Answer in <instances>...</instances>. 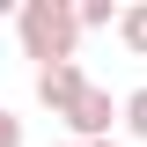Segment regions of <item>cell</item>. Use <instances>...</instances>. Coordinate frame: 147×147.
<instances>
[{"label":"cell","instance_id":"1","mask_svg":"<svg viewBox=\"0 0 147 147\" xmlns=\"http://www.w3.org/2000/svg\"><path fill=\"white\" fill-rule=\"evenodd\" d=\"M15 37H22V59L37 66H66L81 30H74V0H15Z\"/></svg>","mask_w":147,"mask_h":147},{"label":"cell","instance_id":"2","mask_svg":"<svg viewBox=\"0 0 147 147\" xmlns=\"http://www.w3.org/2000/svg\"><path fill=\"white\" fill-rule=\"evenodd\" d=\"M110 125H118V96L88 81V88L66 103V132H74V147H88V140H110Z\"/></svg>","mask_w":147,"mask_h":147},{"label":"cell","instance_id":"3","mask_svg":"<svg viewBox=\"0 0 147 147\" xmlns=\"http://www.w3.org/2000/svg\"><path fill=\"white\" fill-rule=\"evenodd\" d=\"M88 88V74H81V59H66V66H37V103L52 110V118H66V103Z\"/></svg>","mask_w":147,"mask_h":147},{"label":"cell","instance_id":"4","mask_svg":"<svg viewBox=\"0 0 147 147\" xmlns=\"http://www.w3.org/2000/svg\"><path fill=\"white\" fill-rule=\"evenodd\" d=\"M118 37H125V52H132V59H147V0L118 7Z\"/></svg>","mask_w":147,"mask_h":147},{"label":"cell","instance_id":"5","mask_svg":"<svg viewBox=\"0 0 147 147\" xmlns=\"http://www.w3.org/2000/svg\"><path fill=\"white\" fill-rule=\"evenodd\" d=\"M74 30H118V7L110 0H81L74 7Z\"/></svg>","mask_w":147,"mask_h":147},{"label":"cell","instance_id":"6","mask_svg":"<svg viewBox=\"0 0 147 147\" xmlns=\"http://www.w3.org/2000/svg\"><path fill=\"white\" fill-rule=\"evenodd\" d=\"M118 125H125L132 140H147V88H132L125 103H118Z\"/></svg>","mask_w":147,"mask_h":147},{"label":"cell","instance_id":"7","mask_svg":"<svg viewBox=\"0 0 147 147\" xmlns=\"http://www.w3.org/2000/svg\"><path fill=\"white\" fill-rule=\"evenodd\" d=\"M0 147H22V118H15L7 103H0Z\"/></svg>","mask_w":147,"mask_h":147},{"label":"cell","instance_id":"8","mask_svg":"<svg viewBox=\"0 0 147 147\" xmlns=\"http://www.w3.org/2000/svg\"><path fill=\"white\" fill-rule=\"evenodd\" d=\"M88 147H118V140H88Z\"/></svg>","mask_w":147,"mask_h":147},{"label":"cell","instance_id":"9","mask_svg":"<svg viewBox=\"0 0 147 147\" xmlns=\"http://www.w3.org/2000/svg\"><path fill=\"white\" fill-rule=\"evenodd\" d=\"M59 147H74V140H59Z\"/></svg>","mask_w":147,"mask_h":147}]
</instances>
